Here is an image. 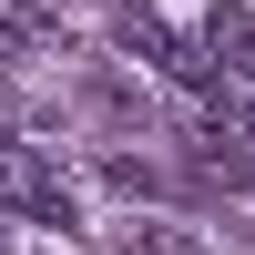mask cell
Instances as JSON below:
<instances>
[{"label": "cell", "instance_id": "6da1fadb", "mask_svg": "<svg viewBox=\"0 0 255 255\" xmlns=\"http://www.w3.org/2000/svg\"><path fill=\"white\" fill-rule=\"evenodd\" d=\"M0 204L31 215V225H72V174L41 143H0Z\"/></svg>", "mask_w": 255, "mask_h": 255}, {"label": "cell", "instance_id": "277c9868", "mask_svg": "<svg viewBox=\"0 0 255 255\" xmlns=\"http://www.w3.org/2000/svg\"><path fill=\"white\" fill-rule=\"evenodd\" d=\"M0 51H20V31H10V20H0Z\"/></svg>", "mask_w": 255, "mask_h": 255}, {"label": "cell", "instance_id": "3957f363", "mask_svg": "<svg viewBox=\"0 0 255 255\" xmlns=\"http://www.w3.org/2000/svg\"><path fill=\"white\" fill-rule=\"evenodd\" d=\"M123 255H204L184 225H163V215H143V225H123Z\"/></svg>", "mask_w": 255, "mask_h": 255}, {"label": "cell", "instance_id": "7a4b0ae2", "mask_svg": "<svg viewBox=\"0 0 255 255\" xmlns=\"http://www.w3.org/2000/svg\"><path fill=\"white\" fill-rule=\"evenodd\" d=\"M204 51L225 61L235 92H255V10H245V0H215V10H204Z\"/></svg>", "mask_w": 255, "mask_h": 255}, {"label": "cell", "instance_id": "5b68a950", "mask_svg": "<svg viewBox=\"0 0 255 255\" xmlns=\"http://www.w3.org/2000/svg\"><path fill=\"white\" fill-rule=\"evenodd\" d=\"M0 255H10V235H0Z\"/></svg>", "mask_w": 255, "mask_h": 255}]
</instances>
